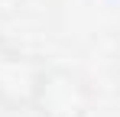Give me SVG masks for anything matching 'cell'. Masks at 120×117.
Masks as SVG:
<instances>
[{"mask_svg":"<svg viewBox=\"0 0 120 117\" xmlns=\"http://www.w3.org/2000/svg\"><path fill=\"white\" fill-rule=\"evenodd\" d=\"M94 91L91 85L71 68H42L33 104L39 117H88Z\"/></svg>","mask_w":120,"mask_h":117,"instance_id":"6da1fadb","label":"cell"},{"mask_svg":"<svg viewBox=\"0 0 120 117\" xmlns=\"http://www.w3.org/2000/svg\"><path fill=\"white\" fill-rule=\"evenodd\" d=\"M42 68H45L42 62L13 49L7 39H0V104L3 107H20V104L29 107Z\"/></svg>","mask_w":120,"mask_h":117,"instance_id":"7a4b0ae2","label":"cell"},{"mask_svg":"<svg viewBox=\"0 0 120 117\" xmlns=\"http://www.w3.org/2000/svg\"><path fill=\"white\" fill-rule=\"evenodd\" d=\"M110 72H114V81L120 85V39H117V46H114V58H110Z\"/></svg>","mask_w":120,"mask_h":117,"instance_id":"3957f363","label":"cell"}]
</instances>
